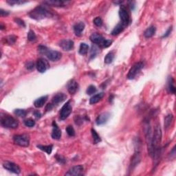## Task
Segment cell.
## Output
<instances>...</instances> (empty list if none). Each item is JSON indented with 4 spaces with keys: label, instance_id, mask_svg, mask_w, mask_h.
Wrapping results in <instances>:
<instances>
[{
    "label": "cell",
    "instance_id": "1",
    "mask_svg": "<svg viewBox=\"0 0 176 176\" xmlns=\"http://www.w3.org/2000/svg\"><path fill=\"white\" fill-rule=\"evenodd\" d=\"M30 18L35 20H41L45 18H52L55 17V13L52 10L43 6H39L34 8L28 13Z\"/></svg>",
    "mask_w": 176,
    "mask_h": 176
},
{
    "label": "cell",
    "instance_id": "2",
    "mask_svg": "<svg viewBox=\"0 0 176 176\" xmlns=\"http://www.w3.org/2000/svg\"><path fill=\"white\" fill-rule=\"evenodd\" d=\"M0 123L2 127L8 129H16L19 126V122L13 116L7 114H1Z\"/></svg>",
    "mask_w": 176,
    "mask_h": 176
},
{
    "label": "cell",
    "instance_id": "3",
    "mask_svg": "<svg viewBox=\"0 0 176 176\" xmlns=\"http://www.w3.org/2000/svg\"><path fill=\"white\" fill-rule=\"evenodd\" d=\"M13 142L18 146L27 147L30 145V138L27 134L15 135L13 136Z\"/></svg>",
    "mask_w": 176,
    "mask_h": 176
},
{
    "label": "cell",
    "instance_id": "4",
    "mask_svg": "<svg viewBox=\"0 0 176 176\" xmlns=\"http://www.w3.org/2000/svg\"><path fill=\"white\" fill-rule=\"evenodd\" d=\"M144 67V64L143 62H138L136 63L132 67H131L129 71L127 76L128 79L129 80H132V79H135V77H136L137 74H138V73L141 71L142 69Z\"/></svg>",
    "mask_w": 176,
    "mask_h": 176
},
{
    "label": "cell",
    "instance_id": "5",
    "mask_svg": "<svg viewBox=\"0 0 176 176\" xmlns=\"http://www.w3.org/2000/svg\"><path fill=\"white\" fill-rule=\"evenodd\" d=\"M119 16L121 18V23L124 24L125 26H127L129 23H130V17L126 6L124 5H121L120 7Z\"/></svg>",
    "mask_w": 176,
    "mask_h": 176
},
{
    "label": "cell",
    "instance_id": "6",
    "mask_svg": "<svg viewBox=\"0 0 176 176\" xmlns=\"http://www.w3.org/2000/svg\"><path fill=\"white\" fill-rule=\"evenodd\" d=\"M72 111V107L71 105V101H68L67 103L62 107L60 111V115L59 118L62 121L65 120L70 116Z\"/></svg>",
    "mask_w": 176,
    "mask_h": 176
},
{
    "label": "cell",
    "instance_id": "7",
    "mask_svg": "<svg viewBox=\"0 0 176 176\" xmlns=\"http://www.w3.org/2000/svg\"><path fill=\"white\" fill-rule=\"evenodd\" d=\"M3 167L6 170L9 171L10 172L14 173L15 174H19L21 173V169L17 165L15 164L14 162L10 161H4L3 162Z\"/></svg>",
    "mask_w": 176,
    "mask_h": 176
},
{
    "label": "cell",
    "instance_id": "8",
    "mask_svg": "<svg viewBox=\"0 0 176 176\" xmlns=\"http://www.w3.org/2000/svg\"><path fill=\"white\" fill-rule=\"evenodd\" d=\"M83 171H84V167L83 166L79 165L74 166V167H72L68 170V171L65 173V175H74V176H77V175H83Z\"/></svg>",
    "mask_w": 176,
    "mask_h": 176
},
{
    "label": "cell",
    "instance_id": "9",
    "mask_svg": "<svg viewBox=\"0 0 176 176\" xmlns=\"http://www.w3.org/2000/svg\"><path fill=\"white\" fill-rule=\"evenodd\" d=\"M36 67L37 70H38L40 73H43V72H45V71L48 69L49 63L45 59L40 58L37 59Z\"/></svg>",
    "mask_w": 176,
    "mask_h": 176
},
{
    "label": "cell",
    "instance_id": "10",
    "mask_svg": "<svg viewBox=\"0 0 176 176\" xmlns=\"http://www.w3.org/2000/svg\"><path fill=\"white\" fill-rule=\"evenodd\" d=\"M89 39H90L93 43L96 44V45H99L101 47H102L105 41V39L102 35L97 33H92L90 37H89Z\"/></svg>",
    "mask_w": 176,
    "mask_h": 176
},
{
    "label": "cell",
    "instance_id": "11",
    "mask_svg": "<svg viewBox=\"0 0 176 176\" xmlns=\"http://www.w3.org/2000/svg\"><path fill=\"white\" fill-rule=\"evenodd\" d=\"M45 56L47 57L50 61H57L60 60L62 57V54L60 52L56 51V50H48L47 53L45 54Z\"/></svg>",
    "mask_w": 176,
    "mask_h": 176
},
{
    "label": "cell",
    "instance_id": "12",
    "mask_svg": "<svg viewBox=\"0 0 176 176\" xmlns=\"http://www.w3.org/2000/svg\"><path fill=\"white\" fill-rule=\"evenodd\" d=\"M74 41L71 39H63L59 42V46L65 51H70L74 48Z\"/></svg>",
    "mask_w": 176,
    "mask_h": 176
},
{
    "label": "cell",
    "instance_id": "13",
    "mask_svg": "<svg viewBox=\"0 0 176 176\" xmlns=\"http://www.w3.org/2000/svg\"><path fill=\"white\" fill-rule=\"evenodd\" d=\"M140 161H141V155H140V152L138 150L135 152L133 157L131 158V163H130V169H131V170H133L140 163Z\"/></svg>",
    "mask_w": 176,
    "mask_h": 176
},
{
    "label": "cell",
    "instance_id": "14",
    "mask_svg": "<svg viewBox=\"0 0 176 176\" xmlns=\"http://www.w3.org/2000/svg\"><path fill=\"white\" fill-rule=\"evenodd\" d=\"M43 4L47 6H55V7H63L69 4V1H59V0H48V1H44Z\"/></svg>",
    "mask_w": 176,
    "mask_h": 176
},
{
    "label": "cell",
    "instance_id": "15",
    "mask_svg": "<svg viewBox=\"0 0 176 176\" xmlns=\"http://www.w3.org/2000/svg\"><path fill=\"white\" fill-rule=\"evenodd\" d=\"M67 99V95L64 93H58L53 96L51 103L54 106L57 105L59 103H61L65 101Z\"/></svg>",
    "mask_w": 176,
    "mask_h": 176
},
{
    "label": "cell",
    "instance_id": "16",
    "mask_svg": "<svg viewBox=\"0 0 176 176\" xmlns=\"http://www.w3.org/2000/svg\"><path fill=\"white\" fill-rule=\"evenodd\" d=\"M61 137V130L59 127L57 123L53 121L52 123V138L55 140H59Z\"/></svg>",
    "mask_w": 176,
    "mask_h": 176
},
{
    "label": "cell",
    "instance_id": "17",
    "mask_svg": "<svg viewBox=\"0 0 176 176\" xmlns=\"http://www.w3.org/2000/svg\"><path fill=\"white\" fill-rule=\"evenodd\" d=\"M67 90H68L70 94H74L79 89V84H78L77 81H75L74 79H72L67 83Z\"/></svg>",
    "mask_w": 176,
    "mask_h": 176
},
{
    "label": "cell",
    "instance_id": "18",
    "mask_svg": "<svg viewBox=\"0 0 176 176\" xmlns=\"http://www.w3.org/2000/svg\"><path fill=\"white\" fill-rule=\"evenodd\" d=\"M110 114L109 112H103L98 116L96 120V123L97 125H102L107 123L109 118Z\"/></svg>",
    "mask_w": 176,
    "mask_h": 176
},
{
    "label": "cell",
    "instance_id": "19",
    "mask_svg": "<svg viewBox=\"0 0 176 176\" xmlns=\"http://www.w3.org/2000/svg\"><path fill=\"white\" fill-rule=\"evenodd\" d=\"M85 23L83 21H80L79 23H76L73 27L74 32L75 35L78 37L81 36L83 31L85 29Z\"/></svg>",
    "mask_w": 176,
    "mask_h": 176
},
{
    "label": "cell",
    "instance_id": "20",
    "mask_svg": "<svg viewBox=\"0 0 176 176\" xmlns=\"http://www.w3.org/2000/svg\"><path fill=\"white\" fill-rule=\"evenodd\" d=\"M48 96H43L37 99L36 101L34 102V105L37 108H41L44 105L45 103H46L47 100H48Z\"/></svg>",
    "mask_w": 176,
    "mask_h": 176
},
{
    "label": "cell",
    "instance_id": "21",
    "mask_svg": "<svg viewBox=\"0 0 176 176\" xmlns=\"http://www.w3.org/2000/svg\"><path fill=\"white\" fill-rule=\"evenodd\" d=\"M125 27L126 26L121 22V23L116 25V26H115V28L113 29L112 31H111V35H113V36H116V35H119L120 33H121L124 30Z\"/></svg>",
    "mask_w": 176,
    "mask_h": 176
},
{
    "label": "cell",
    "instance_id": "22",
    "mask_svg": "<svg viewBox=\"0 0 176 176\" xmlns=\"http://www.w3.org/2000/svg\"><path fill=\"white\" fill-rule=\"evenodd\" d=\"M155 31H156V28H155V26H151L149 27V28H147L146 30L144 32V36L147 39L151 38V37H152L154 35H155Z\"/></svg>",
    "mask_w": 176,
    "mask_h": 176
},
{
    "label": "cell",
    "instance_id": "23",
    "mask_svg": "<svg viewBox=\"0 0 176 176\" xmlns=\"http://www.w3.org/2000/svg\"><path fill=\"white\" fill-rule=\"evenodd\" d=\"M103 96H104V93L103 92H101V93H99V94H95V95H94L91 97L90 100H89V103H90L91 105L96 104V103L99 102V101L103 99Z\"/></svg>",
    "mask_w": 176,
    "mask_h": 176
},
{
    "label": "cell",
    "instance_id": "24",
    "mask_svg": "<svg viewBox=\"0 0 176 176\" xmlns=\"http://www.w3.org/2000/svg\"><path fill=\"white\" fill-rule=\"evenodd\" d=\"M167 89L169 93L175 94V87L174 85V80L171 77H169L168 80V84H167Z\"/></svg>",
    "mask_w": 176,
    "mask_h": 176
},
{
    "label": "cell",
    "instance_id": "25",
    "mask_svg": "<svg viewBox=\"0 0 176 176\" xmlns=\"http://www.w3.org/2000/svg\"><path fill=\"white\" fill-rule=\"evenodd\" d=\"M37 147V148L39 149L40 150L46 152L48 155H50V154H51L52 151V149H53V145H38Z\"/></svg>",
    "mask_w": 176,
    "mask_h": 176
},
{
    "label": "cell",
    "instance_id": "26",
    "mask_svg": "<svg viewBox=\"0 0 176 176\" xmlns=\"http://www.w3.org/2000/svg\"><path fill=\"white\" fill-rule=\"evenodd\" d=\"M88 50H89V45L85 43H81L79 47V54L81 55H87Z\"/></svg>",
    "mask_w": 176,
    "mask_h": 176
},
{
    "label": "cell",
    "instance_id": "27",
    "mask_svg": "<svg viewBox=\"0 0 176 176\" xmlns=\"http://www.w3.org/2000/svg\"><path fill=\"white\" fill-rule=\"evenodd\" d=\"M173 121V116L172 114H169L165 118V128L168 129L171 125Z\"/></svg>",
    "mask_w": 176,
    "mask_h": 176
},
{
    "label": "cell",
    "instance_id": "28",
    "mask_svg": "<svg viewBox=\"0 0 176 176\" xmlns=\"http://www.w3.org/2000/svg\"><path fill=\"white\" fill-rule=\"evenodd\" d=\"M114 57L115 55L114 52H109V53L105 56V57L104 62L106 64L111 63L113 62V61H114Z\"/></svg>",
    "mask_w": 176,
    "mask_h": 176
},
{
    "label": "cell",
    "instance_id": "29",
    "mask_svg": "<svg viewBox=\"0 0 176 176\" xmlns=\"http://www.w3.org/2000/svg\"><path fill=\"white\" fill-rule=\"evenodd\" d=\"M17 40V37L15 35H9V36L5 37L4 39V41H5V43H7L8 45H12L14 44Z\"/></svg>",
    "mask_w": 176,
    "mask_h": 176
},
{
    "label": "cell",
    "instance_id": "30",
    "mask_svg": "<svg viewBox=\"0 0 176 176\" xmlns=\"http://www.w3.org/2000/svg\"><path fill=\"white\" fill-rule=\"evenodd\" d=\"M91 131H92V138H93V140H94V144L99 143L100 142H101V137H100L99 135L98 134V133H97V132H96V130L94 129H92Z\"/></svg>",
    "mask_w": 176,
    "mask_h": 176
},
{
    "label": "cell",
    "instance_id": "31",
    "mask_svg": "<svg viewBox=\"0 0 176 176\" xmlns=\"http://www.w3.org/2000/svg\"><path fill=\"white\" fill-rule=\"evenodd\" d=\"M14 114L16 116H19V117L23 118L26 116L27 111L25 109H17L14 111Z\"/></svg>",
    "mask_w": 176,
    "mask_h": 176
},
{
    "label": "cell",
    "instance_id": "32",
    "mask_svg": "<svg viewBox=\"0 0 176 176\" xmlns=\"http://www.w3.org/2000/svg\"><path fill=\"white\" fill-rule=\"evenodd\" d=\"M23 123L28 127H33L35 125V121L32 118H27L23 121Z\"/></svg>",
    "mask_w": 176,
    "mask_h": 176
},
{
    "label": "cell",
    "instance_id": "33",
    "mask_svg": "<svg viewBox=\"0 0 176 176\" xmlns=\"http://www.w3.org/2000/svg\"><path fill=\"white\" fill-rule=\"evenodd\" d=\"M6 2L8 4L13 6V5H19V4H23L27 2V1H23V0H8Z\"/></svg>",
    "mask_w": 176,
    "mask_h": 176
},
{
    "label": "cell",
    "instance_id": "34",
    "mask_svg": "<svg viewBox=\"0 0 176 176\" xmlns=\"http://www.w3.org/2000/svg\"><path fill=\"white\" fill-rule=\"evenodd\" d=\"M65 130L69 136L73 137L75 136V131H74V129L73 127L71 126V125H68V126L66 127Z\"/></svg>",
    "mask_w": 176,
    "mask_h": 176
},
{
    "label": "cell",
    "instance_id": "35",
    "mask_svg": "<svg viewBox=\"0 0 176 176\" xmlns=\"http://www.w3.org/2000/svg\"><path fill=\"white\" fill-rule=\"evenodd\" d=\"M28 40L30 41H35L37 39V36L33 30H30L28 33Z\"/></svg>",
    "mask_w": 176,
    "mask_h": 176
},
{
    "label": "cell",
    "instance_id": "36",
    "mask_svg": "<svg viewBox=\"0 0 176 176\" xmlns=\"http://www.w3.org/2000/svg\"><path fill=\"white\" fill-rule=\"evenodd\" d=\"M96 87L94 85H89V87H87V91H86V92H87V94L88 95H92V94H94V93L96 92Z\"/></svg>",
    "mask_w": 176,
    "mask_h": 176
},
{
    "label": "cell",
    "instance_id": "37",
    "mask_svg": "<svg viewBox=\"0 0 176 176\" xmlns=\"http://www.w3.org/2000/svg\"><path fill=\"white\" fill-rule=\"evenodd\" d=\"M38 52H39V54L41 55H45L47 53V52H48V50L49 49L47 48L46 46H44V45H39V46H38Z\"/></svg>",
    "mask_w": 176,
    "mask_h": 176
},
{
    "label": "cell",
    "instance_id": "38",
    "mask_svg": "<svg viewBox=\"0 0 176 176\" xmlns=\"http://www.w3.org/2000/svg\"><path fill=\"white\" fill-rule=\"evenodd\" d=\"M94 21V25H95L96 26L101 27L103 26V19L101 17H96L95 19H94V21Z\"/></svg>",
    "mask_w": 176,
    "mask_h": 176
},
{
    "label": "cell",
    "instance_id": "39",
    "mask_svg": "<svg viewBox=\"0 0 176 176\" xmlns=\"http://www.w3.org/2000/svg\"><path fill=\"white\" fill-rule=\"evenodd\" d=\"M55 158L57 159V162H59V163L61 164V165H64L66 162V159L64 158V157L61 156V155H59V154H57V155H56Z\"/></svg>",
    "mask_w": 176,
    "mask_h": 176
},
{
    "label": "cell",
    "instance_id": "40",
    "mask_svg": "<svg viewBox=\"0 0 176 176\" xmlns=\"http://www.w3.org/2000/svg\"><path fill=\"white\" fill-rule=\"evenodd\" d=\"M74 121H75V123L77 125H81L83 123V118L80 116H76L75 117H74Z\"/></svg>",
    "mask_w": 176,
    "mask_h": 176
},
{
    "label": "cell",
    "instance_id": "41",
    "mask_svg": "<svg viewBox=\"0 0 176 176\" xmlns=\"http://www.w3.org/2000/svg\"><path fill=\"white\" fill-rule=\"evenodd\" d=\"M98 52V48L96 47L95 45H92V50H91V58H94L95 57Z\"/></svg>",
    "mask_w": 176,
    "mask_h": 176
},
{
    "label": "cell",
    "instance_id": "42",
    "mask_svg": "<svg viewBox=\"0 0 176 176\" xmlns=\"http://www.w3.org/2000/svg\"><path fill=\"white\" fill-rule=\"evenodd\" d=\"M26 67L28 70H33L34 67H35V63H34L33 61H28L26 63Z\"/></svg>",
    "mask_w": 176,
    "mask_h": 176
},
{
    "label": "cell",
    "instance_id": "43",
    "mask_svg": "<svg viewBox=\"0 0 176 176\" xmlns=\"http://www.w3.org/2000/svg\"><path fill=\"white\" fill-rule=\"evenodd\" d=\"M15 21L17 23L18 25H19L20 26L23 27V28H25L26 27V24H25V22L23 21V20L19 18H15Z\"/></svg>",
    "mask_w": 176,
    "mask_h": 176
},
{
    "label": "cell",
    "instance_id": "44",
    "mask_svg": "<svg viewBox=\"0 0 176 176\" xmlns=\"http://www.w3.org/2000/svg\"><path fill=\"white\" fill-rule=\"evenodd\" d=\"M111 43H112V41L111 40H108V39H105V41L104 43H103V45H102V47L101 48H108V47H109L110 45H111Z\"/></svg>",
    "mask_w": 176,
    "mask_h": 176
},
{
    "label": "cell",
    "instance_id": "45",
    "mask_svg": "<svg viewBox=\"0 0 176 176\" xmlns=\"http://www.w3.org/2000/svg\"><path fill=\"white\" fill-rule=\"evenodd\" d=\"M171 31H172V26H171V27H169V28L167 30V31L165 33V35L162 37V38H165V37H168L169 35H170V33H171Z\"/></svg>",
    "mask_w": 176,
    "mask_h": 176
},
{
    "label": "cell",
    "instance_id": "46",
    "mask_svg": "<svg viewBox=\"0 0 176 176\" xmlns=\"http://www.w3.org/2000/svg\"><path fill=\"white\" fill-rule=\"evenodd\" d=\"M0 13H1V17H6L9 15V12L7 11H4V10L3 9L0 10Z\"/></svg>",
    "mask_w": 176,
    "mask_h": 176
},
{
    "label": "cell",
    "instance_id": "47",
    "mask_svg": "<svg viewBox=\"0 0 176 176\" xmlns=\"http://www.w3.org/2000/svg\"><path fill=\"white\" fill-rule=\"evenodd\" d=\"M54 107H55V106H54L53 105H52L51 103H48V104L47 105V106L45 107V110H46L47 111H50V110H52V108H53Z\"/></svg>",
    "mask_w": 176,
    "mask_h": 176
},
{
    "label": "cell",
    "instance_id": "48",
    "mask_svg": "<svg viewBox=\"0 0 176 176\" xmlns=\"http://www.w3.org/2000/svg\"><path fill=\"white\" fill-rule=\"evenodd\" d=\"M33 114H34V116H35L37 118H40L41 117V114L40 111H35L33 112Z\"/></svg>",
    "mask_w": 176,
    "mask_h": 176
},
{
    "label": "cell",
    "instance_id": "49",
    "mask_svg": "<svg viewBox=\"0 0 176 176\" xmlns=\"http://www.w3.org/2000/svg\"><path fill=\"white\" fill-rule=\"evenodd\" d=\"M113 99H114V96H113V95H111V96H109V102H111V101H112Z\"/></svg>",
    "mask_w": 176,
    "mask_h": 176
},
{
    "label": "cell",
    "instance_id": "50",
    "mask_svg": "<svg viewBox=\"0 0 176 176\" xmlns=\"http://www.w3.org/2000/svg\"><path fill=\"white\" fill-rule=\"evenodd\" d=\"M123 2V1H114L115 4H122V3Z\"/></svg>",
    "mask_w": 176,
    "mask_h": 176
}]
</instances>
